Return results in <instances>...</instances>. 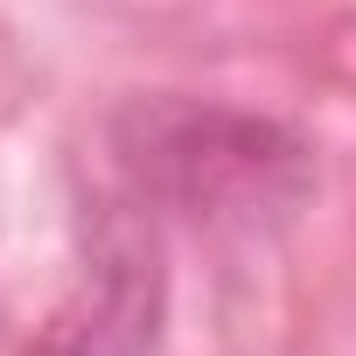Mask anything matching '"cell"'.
Segmentation results:
<instances>
[{
	"mask_svg": "<svg viewBox=\"0 0 356 356\" xmlns=\"http://www.w3.org/2000/svg\"><path fill=\"white\" fill-rule=\"evenodd\" d=\"M133 349H140V335H133V328L91 293V314H70V321L49 328L29 356H133Z\"/></svg>",
	"mask_w": 356,
	"mask_h": 356,
	"instance_id": "7a4b0ae2",
	"label": "cell"
},
{
	"mask_svg": "<svg viewBox=\"0 0 356 356\" xmlns=\"http://www.w3.org/2000/svg\"><path fill=\"white\" fill-rule=\"evenodd\" d=\"M112 147L147 203H168L210 238H273L314 189V161L280 119L203 98L126 105L112 119Z\"/></svg>",
	"mask_w": 356,
	"mask_h": 356,
	"instance_id": "6da1fadb",
	"label": "cell"
}]
</instances>
